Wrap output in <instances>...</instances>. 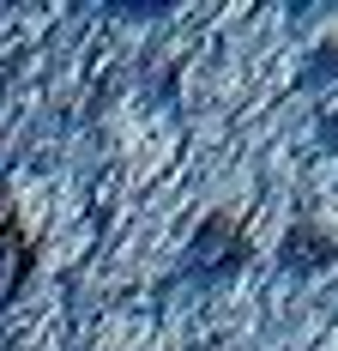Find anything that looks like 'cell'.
Here are the masks:
<instances>
[{"instance_id": "6da1fadb", "label": "cell", "mask_w": 338, "mask_h": 351, "mask_svg": "<svg viewBox=\"0 0 338 351\" xmlns=\"http://www.w3.org/2000/svg\"><path fill=\"white\" fill-rule=\"evenodd\" d=\"M25 279H31V237L12 218V206H0V303H12Z\"/></svg>"}]
</instances>
